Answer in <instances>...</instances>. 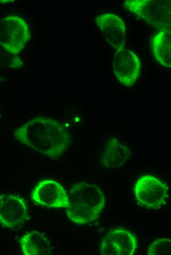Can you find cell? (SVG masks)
<instances>
[{"mask_svg": "<svg viewBox=\"0 0 171 255\" xmlns=\"http://www.w3.org/2000/svg\"><path fill=\"white\" fill-rule=\"evenodd\" d=\"M13 136L23 145L53 160L64 153L71 142V135L62 122L43 116L28 120L14 130Z\"/></svg>", "mask_w": 171, "mask_h": 255, "instance_id": "1", "label": "cell"}, {"mask_svg": "<svg viewBox=\"0 0 171 255\" xmlns=\"http://www.w3.org/2000/svg\"><path fill=\"white\" fill-rule=\"evenodd\" d=\"M66 208L69 219L78 225H86L97 219L105 206V197L101 189L91 183H74L68 194Z\"/></svg>", "mask_w": 171, "mask_h": 255, "instance_id": "2", "label": "cell"}, {"mask_svg": "<svg viewBox=\"0 0 171 255\" xmlns=\"http://www.w3.org/2000/svg\"><path fill=\"white\" fill-rule=\"evenodd\" d=\"M125 8L160 31H171V0H128Z\"/></svg>", "mask_w": 171, "mask_h": 255, "instance_id": "3", "label": "cell"}, {"mask_svg": "<svg viewBox=\"0 0 171 255\" xmlns=\"http://www.w3.org/2000/svg\"><path fill=\"white\" fill-rule=\"evenodd\" d=\"M30 37L29 27L21 17L10 15L0 21V44L10 52L17 55Z\"/></svg>", "mask_w": 171, "mask_h": 255, "instance_id": "4", "label": "cell"}, {"mask_svg": "<svg viewBox=\"0 0 171 255\" xmlns=\"http://www.w3.org/2000/svg\"><path fill=\"white\" fill-rule=\"evenodd\" d=\"M168 190L166 184L157 177L143 175L135 183V199L141 205L147 209H158L166 204Z\"/></svg>", "mask_w": 171, "mask_h": 255, "instance_id": "5", "label": "cell"}, {"mask_svg": "<svg viewBox=\"0 0 171 255\" xmlns=\"http://www.w3.org/2000/svg\"><path fill=\"white\" fill-rule=\"evenodd\" d=\"M28 205L20 196L12 194L0 196V224L13 229L30 219Z\"/></svg>", "mask_w": 171, "mask_h": 255, "instance_id": "6", "label": "cell"}, {"mask_svg": "<svg viewBox=\"0 0 171 255\" xmlns=\"http://www.w3.org/2000/svg\"><path fill=\"white\" fill-rule=\"evenodd\" d=\"M31 199L37 204L50 208H64L68 204L65 190L58 181L44 179L35 186Z\"/></svg>", "mask_w": 171, "mask_h": 255, "instance_id": "7", "label": "cell"}, {"mask_svg": "<svg viewBox=\"0 0 171 255\" xmlns=\"http://www.w3.org/2000/svg\"><path fill=\"white\" fill-rule=\"evenodd\" d=\"M141 62L133 51L124 48L117 50L113 59V69L118 81L126 86L134 85L140 74Z\"/></svg>", "mask_w": 171, "mask_h": 255, "instance_id": "8", "label": "cell"}, {"mask_svg": "<svg viewBox=\"0 0 171 255\" xmlns=\"http://www.w3.org/2000/svg\"><path fill=\"white\" fill-rule=\"evenodd\" d=\"M137 248L135 235L123 230H112L107 232L100 245L103 255H133Z\"/></svg>", "mask_w": 171, "mask_h": 255, "instance_id": "9", "label": "cell"}, {"mask_svg": "<svg viewBox=\"0 0 171 255\" xmlns=\"http://www.w3.org/2000/svg\"><path fill=\"white\" fill-rule=\"evenodd\" d=\"M95 23L107 41L115 49L124 48L125 27L123 21L113 13H105L95 18Z\"/></svg>", "mask_w": 171, "mask_h": 255, "instance_id": "10", "label": "cell"}, {"mask_svg": "<svg viewBox=\"0 0 171 255\" xmlns=\"http://www.w3.org/2000/svg\"><path fill=\"white\" fill-rule=\"evenodd\" d=\"M129 148L116 138L111 139L106 144L102 158L103 165L110 169L122 166L129 158Z\"/></svg>", "mask_w": 171, "mask_h": 255, "instance_id": "11", "label": "cell"}, {"mask_svg": "<svg viewBox=\"0 0 171 255\" xmlns=\"http://www.w3.org/2000/svg\"><path fill=\"white\" fill-rule=\"evenodd\" d=\"M20 246L25 255H47L51 253V244L46 236L41 232L33 231L24 235Z\"/></svg>", "mask_w": 171, "mask_h": 255, "instance_id": "12", "label": "cell"}, {"mask_svg": "<svg viewBox=\"0 0 171 255\" xmlns=\"http://www.w3.org/2000/svg\"><path fill=\"white\" fill-rule=\"evenodd\" d=\"M153 54L158 62L167 68L171 67V31H160L152 38Z\"/></svg>", "mask_w": 171, "mask_h": 255, "instance_id": "13", "label": "cell"}, {"mask_svg": "<svg viewBox=\"0 0 171 255\" xmlns=\"http://www.w3.org/2000/svg\"><path fill=\"white\" fill-rule=\"evenodd\" d=\"M24 65L22 59L14 54L0 44V68L18 69Z\"/></svg>", "mask_w": 171, "mask_h": 255, "instance_id": "14", "label": "cell"}, {"mask_svg": "<svg viewBox=\"0 0 171 255\" xmlns=\"http://www.w3.org/2000/svg\"><path fill=\"white\" fill-rule=\"evenodd\" d=\"M171 240L168 238H159L154 240L148 246V255H170Z\"/></svg>", "mask_w": 171, "mask_h": 255, "instance_id": "15", "label": "cell"}, {"mask_svg": "<svg viewBox=\"0 0 171 255\" xmlns=\"http://www.w3.org/2000/svg\"><path fill=\"white\" fill-rule=\"evenodd\" d=\"M6 80V79L4 77H1L0 76V82L4 81Z\"/></svg>", "mask_w": 171, "mask_h": 255, "instance_id": "16", "label": "cell"}]
</instances>
